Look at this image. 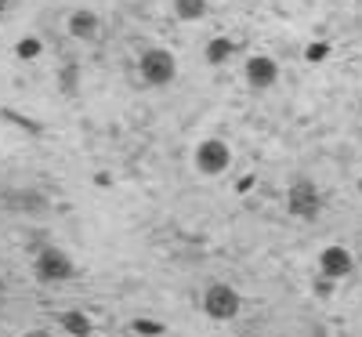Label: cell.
Here are the masks:
<instances>
[{"mask_svg":"<svg viewBox=\"0 0 362 337\" xmlns=\"http://www.w3.org/2000/svg\"><path fill=\"white\" fill-rule=\"evenodd\" d=\"M138 76L148 87H170L177 76V58L167 47H145L138 58Z\"/></svg>","mask_w":362,"mask_h":337,"instance_id":"1","label":"cell"},{"mask_svg":"<svg viewBox=\"0 0 362 337\" xmlns=\"http://www.w3.org/2000/svg\"><path fill=\"white\" fill-rule=\"evenodd\" d=\"M192 164L203 178H218L232 167V149H228L225 138H203L192 152Z\"/></svg>","mask_w":362,"mask_h":337,"instance_id":"2","label":"cell"},{"mask_svg":"<svg viewBox=\"0 0 362 337\" xmlns=\"http://www.w3.org/2000/svg\"><path fill=\"white\" fill-rule=\"evenodd\" d=\"M239 309H243V297L235 294V287H228V283H210V287L203 290V312L214 319V323L235 319Z\"/></svg>","mask_w":362,"mask_h":337,"instance_id":"3","label":"cell"},{"mask_svg":"<svg viewBox=\"0 0 362 337\" xmlns=\"http://www.w3.org/2000/svg\"><path fill=\"white\" fill-rule=\"evenodd\" d=\"M73 272H76V265H73V258L62 247H44L37 254V261H33V275H37L40 283H47V287L73 280Z\"/></svg>","mask_w":362,"mask_h":337,"instance_id":"4","label":"cell"},{"mask_svg":"<svg viewBox=\"0 0 362 337\" xmlns=\"http://www.w3.org/2000/svg\"><path fill=\"white\" fill-rule=\"evenodd\" d=\"M286 210L293 214V218H305V222H315L319 210H322V193L315 181L308 178H297L293 185L286 189Z\"/></svg>","mask_w":362,"mask_h":337,"instance_id":"5","label":"cell"},{"mask_svg":"<svg viewBox=\"0 0 362 337\" xmlns=\"http://www.w3.org/2000/svg\"><path fill=\"white\" fill-rule=\"evenodd\" d=\"M351 268H355V258H351V251L348 247H341V243H329V247H322V254H319V272L326 275V280H348L351 275Z\"/></svg>","mask_w":362,"mask_h":337,"instance_id":"6","label":"cell"},{"mask_svg":"<svg viewBox=\"0 0 362 337\" xmlns=\"http://www.w3.org/2000/svg\"><path fill=\"white\" fill-rule=\"evenodd\" d=\"M279 80V62L272 55H250L247 58V87L250 91H268Z\"/></svg>","mask_w":362,"mask_h":337,"instance_id":"7","label":"cell"},{"mask_svg":"<svg viewBox=\"0 0 362 337\" xmlns=\"http://www.w3.org/2000/svg\"><path fill=\"white\" fill-rule=\"evenodd\" d=\"M66 29H69V37H76V40H95L98 29H102V18H98V11H90V8H76L69 15Z\"/></svg>","mask_w":362,"mask_h":337,"instance_id":"8","label":"cell"},{"mask_svg":"<svg viewBox=\"0 0 362 337\" xmlns=\"http://www.w3.org/2000/svg\"><path fill=\"white\" fill-rule=\"evenodd\" d=\"M58 323H62V330L73 333V337H90V333H95V323H90V316L80 312V309L62 312V316H58Z\"/></svg>","mask_w":362,"mask_h":337,"instance_id":"9","label":"cell"},{"mask_svg":"<svg viewBox=\"0 0 362 337\" xmlns=\"http://www.w3.org/2000/svg\"><path fill=\"white\" fill-rule=\"evenodd\" d=\"M174 18H181V22L206 18V0H174Z\"/></svg>","mask_w":362,"mask_h":337,"instance_id":"10","label":"cell"},{"mask_svg":"<svg viewBox=\"0 0 362 337\" xmlns=\"http://www.w3.org/2000/svg\"><path fill=\"white\" fill-rule=\"evenodd\" d=\"M235 51V44L228 40V37H214L206 44V62L210 66H221V62H228V55Z\"/></svg>","mask_w":362,"mask_h":337,"instance_id":"11","label":"cell"},{"mask_svg":"<svg viewBox=\"0 0 362 337\" xmlns=\"http://www.w3.org/2000/svg\"><path fill=\"white\" fill-rule=\"evenodd\" d=\"M40 51H44V40H40V37H22V40L15 44V55L22 58V62H33V58H40Z\"/></svg>","mask_w":362,"mask_h":337,"instance_id":"12","label":"cell"},{"mask_svg":"<svg viewBox=\"0 0 362 337\" xmlns=\"http://www.w3.org/2000/svg\"><path fill=\"white\" fill-rule=\"evenodd\" d=\"M76 76H80V66L76 62L62 66V73H58V87H62L66 95H73V91H76Z\"/></svg>","mask_w":362,"mask_h":337,"instance_id":"13","label":"cell"},{"mask_svg":"<svg viewBox=\"0 0 362 337\" xmlns=\"http://www.w3.org/2000/svg\"><path fill=\"white\" fill-rule=\"evenodd\" d=\"M134 333L138 337H163L167 326L163 323H153V319H134Z\"/></svg>","mask_w":362,"mask_h":337,"instance_id":"14","label":"cell"},{"mask_svg":"<svg viewBox=\"0 0 362 337\" xmlns=\"http://www.w3.org/2000/svg\"><path fill=\"white\" fill-rule=\"evenodd\" d=\"M8 203L18 207V210H40V207H44V200L33 196V193H25V196H8Z\"/></svg>","mask_w":362,"mask_h":337,"instance_id":"15","label":"cell"},{"mask_svg":"<svg viewBox=\"0 0 362 337\" xmlns=\"http://www.w3.org/2000/svg\"><path fill=\"white\" fill-rule=\"evenodd\" d=\"M326 55H329V44H326V40H315V44L305 51V58H308V62H322Z\"/></svg>","mask_w":362,"mask_h":337,"instance_id":"16","label":"cell"},{"mask_svg":"<svg viewBox=\"0 0 362 337\" xmlns=\"http://www.w3.org/2000/svg\"><path fill=\"white\" fill-rule=\"evenodd\" d=\"M22 337H51L47 330H29V333H22Z\"/></svg>","mask_w":362,"mask_h":337,"instance_id":"17","label":"cell"},{"mask_svg":"<svg viewBox=\"0 0 362 337\" xmlns=\"http://www.w3.org/2000/svg\"><path fill=\"white\" fill-rule=\"evenodd\" d=\"M8 11V0H0V15H4Z\"/></svg>","mask_w":362,"mask_h":337,"instance_id":"18","label":"cell"},{"mask_svg":"<svg viewBox=\"0 0 362 337\" xmlns=\"http://www.w3.org/2000/svg\"><path fill=\"white\" fill-rule=\"evenodd\" d=\"M358 193H362V178H358Z\"/></svg>","mask_w":362,"mask_h":337,"instance_id":"19","label":"cell"},{"mask_svg":"<svg viewBox=\"0 0 362 337\" xmlns=\"http://www.w3.org/2000/svg\"><path fill=\"white\" fill-rule=\"evenodd\" d=\"M312 337H326V333H312Z\"/></svg>","mask_w":362,"mask_h":337,"instance_id":"20","label":"cell"}]
</instances>
